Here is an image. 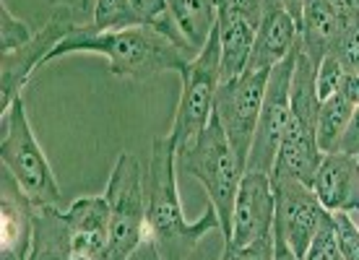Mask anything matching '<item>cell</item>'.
I'll return each instance as SVG.
<instances>
[{
	"mask_svg": "<svg viewBox=\"0 0 359 260\" xmlns=\"http://www.w3.org/2000/svg\"><path fill=\"white\" fill-rule=\"evenodd\" d=\"M351 3H354V8H357V11H359V0H351Z\"/></svg>",
	"mask_w": 359,
	"mask_h": 260,
	"instance_id": "37",
	"label": "cell"
},
{
	"mask_svg": "<svg viewBox=\"0 0 359 260\" xmlns=\"http://www.w3.org/2000/svg\"><path fill=\"white\" fill-rule=\"evenodd\" d=\"M269 73L271 71H245L243 76H237L232 81L219 83V89H216L214 115L219 120V125L224 128L226 138H229L243 167L248 164L252 135H255V125L261 117Z\"/></svg>",
	"mask_w": 359,
	"mask_h": 260,
	"instance_id": "8",
	"label": "cell"
},
{
	"mask_svg": "<svg viewBox=\"0 0 359 260\" xmlns=\"http://www.w3.org/2000/svg\"><path fill=\"white\" fill-rule=\"evenodd\" d=\"M328 55H336L349 73H359V13L349 18L339 45L333 47V53Z\"/></svg>",
	"mask_w": 359,
	"mask_h": 260,
	"instance_id": "24",
	"label": "cell"
},
{
	"mask_svg": "<svg viewBox=\"0 0 359 260\" xmlns=\"http://www.w3.org/2000/svg\"><path fill=\"white\" fill-rule=\"evenodd\" d=\"M333 6H336V8L339 11H357L354 8V3H351V0H331Z\"/></svg>",
	"mask_w": 359,
	"mask_h": 260,
	"instance_id": "35",
	"label": "cell"
},
{
	"mask_svg": "<svg viewBox=\"0 0 359 260\" xmlns=\"http://www.w3.org/2000/svg\"><path fill=\"white\" fill-rule=\"evenodd\" d=\"M130 6L141 24H156L159 18L167 16V0H130Z\"/></svg>",
	"mask_w": 359,
	"mask_h": 260,
	"instance_id": "30",
	"label": "cell"
},
{
	"mask_svg": "<svg viewBox=\"0 0 359 260\" xmlns=\"http://www.w3.org/2000/svg\"><path fill=\"white\" fill-rule=\"evenodd\" d=\"M341 94L357 107L359 104V73H349V76H346V83H344Z\"/></svg>",
	"mask_w": 359,
	"mask_h": 260,
	"instance_id": "34",
	"label": "cell"
},
{
	"mask_svg": "<svg viewBox=\"0 0 359 260\" xmlns=\"http://www.w3.org/2000/svg\"><path fill=\"white\" fill-rule=\"evenodd\" d=\"M219 3H224V6L234 8L237 13H243L252 27H258L263 21V16H266L273 6H278L276 0H219Z\"/></svg>",
	"mask_w": 359,
	"mask_h": 260,
	"instance_id": "29",
	"label": "cell"
},
{
	"mask_svg": "<svg viewBox=\"0 0 359 260\" xmlns=\"http://www.w3.org/2000/svg\"><path fill=\"white\" fill-rule=\"evenodd\" d=\"M302 260H346L339 250V242H336V232H333V216L328 214L325 224L318 229L313 245L307 247L305 258Z\"/></svg>",
	"mask_w": 359,
	"mask_h": 260,
	"instance_id": "25",
	"label": "cell"
},
{
	"mask_svg": "<svg viewBox=\"0 0 359 260\" xmlns=\"http://www.w3.org/2000/svg\"><path fill=\"white\" fill-rule=\"evenodd\" d=\"M339 151H346V153L359 151V104L354 107V112H351L349 128H346V133H344Z\"/></svg>",
	"mask_w": 359,
	"mask_h": 260,
	"instance_id": "31",
	"label": "cell"
},
{
	"mask_svg": "<svg viewBox=\"0 0 359 260\" xmlns=\"http://www.w3.org/2000/svg\"><path fill=\"white\" fill-rule=\"evenodd\" d=\"M73 27H83V24H71L65 18L50 16L45 27L36 29V34L27 45H21L13 53H3V60H0V109L3 112L21 97L32 73L47 63L50 53L71 34Z\"/></svg>",
	"mask_w": 359,
	"mask_h": 260,
	"instance_id": "10",
	"label": "cell"
},
{
	"mask_svg": "<svg viewBox=\"0 0 359 260\" xmlns=\"http://www.w3.org/2000/svg\"><path fill=\"white\" fill-rule=\"evenodd\" d=\"M36 203L24 193L13 175H0V252L27 258L32 247V221Z\"/></svg>",
	"mask_w": 359,
	"mask_h": 260,
	"instance_id": "15",
	"label": "cell"
},
{
	"mask_svg": "<svg viewBox=\"0 0 359 260\" xmlns=\"http://www.w3.org/2000/svg\"><path fill=\"white\" fill-rule=\"evenodd\" d=\"M216 3H219V0H216Z\"/></svg>",
	"mask_w": 359,
	"mask_h": 260,
	"instance_id": "39",
	"label": "cell"
},
{
	"mask_svg": "<svg viewBox=\"0 0 359 260\" xmlns=\"http://www.w3.org/2000/svg\"><path fill=\"white\" fill-rule=\"evenodd\" d=\"M219 24L216 0H167V16L151 27L162 29L172 42L193 60L214 34Z\"/></svg>",
	"mask_w": 359,
	"mask_h": 260,
	"instance_id": "12",
	"label": "cell"
},
{
	"mask_svg": "<svg viewBox=\"0 0 359 260\" xmlns=\"http://www.w3.org/2000/svg\"><path fill=\"white\" fill-rule=\"evenodd\" d=\"M273 260H302L278 234H273Z\"/></svg>",
	"mask_w": 359,
	"mask_h": 260,
	"instance_id": "33",
	"label": "cell"
},
{
	"mask_svg": "<svg viewBox=\"0 0 359 260\" xmlns=\"http://www.w3.org/2000/svg\"><path fill=\"white\" fill-rule=\"evenodd\" d=\"M297 47H299L297 21L281 6H273L255 29V42H252V53L245 71H271L273 65L287 60Z\"/></svg>",
	"mask_w": 359,
	"mask_h": 260,
	"instance_id": "17",
	"label": "cell"
},
{
	"mask_svg": "<svg viewBox=\"0 0 359 260\" xmlns=\"http://www.w3.org/2000/svg\"><path fill=\"white\" fill-rule=\"evenodd\" d=\"M273 193H276L273 234H278L299 258H305L307 247L313 245L318 229L328 219V211L318 200L315 190L310 185L297 182V179L276 177L273 179Z\"/></svg>",
	"mask_w": 359,
	"mask_h": 260,
	"instance_id": "9",
	"label": "cell"
},
{
	"mask_svg": "<svg viewBox=\"0 0 359 260\" xmlns=\"http://www.w3.org/2000/svg\"><path fill=\"white\" fill-rule=\"evenodd\" d=\"M73 260H76V258H73Z\"/></svg>",
	"mask_w": 359,
	"mask_h": 260,
	"instance_id": "40",
	"label": "cell"
},
{
	"mask_svg": "<svg viewBox=\"0 0 359 260\" xmlns=\"http://www.w3.org/2000/svg\"><path fill=\"white\" fill-rule=\"evenodd\" d=\"M208 232L222 234L216 208L206 203L201 219H185L177 193V146L170 133L154 138L146 170V234L162 260H190Z\"/></svg>",
	"mask_w": 359,
	"mask_h": 260,
	"instance_id": "1",
	"label": "cell"
},
{
	"mask_svg": "<svg viewBox=\"0 0 359 260\" xmlns=\"http://www.w3.org/2000/svg\"><path fill=\"white\" fill-rule=\"evenodd\" d=\"M351 112H354V104L344 97L341 91L320 102L318 120H315V133H318V146L323 153L339 151L344 133L349 128Z\"/></svg>",
	"mask_w": 359,
	"mask_h": 260,
	"instance_id": "20",
	"label": "cell"
},
{
	"mask_svg": "<svg viewBox=\"0 0 359 260\" xmlns=\"http://www.w3.org/2000/svg\"><path fill=\"white\" fill-rule=\"evenodd\" d=\"M73 234V258L107 260L109 250V203L104 196L73 200L65 208Z\"/></svg>",
	"mask_w": 359,
	"mask_h": 260,
	"instance_id": "14",
	"label": "cell"
},
{
	"mask_svg": "<svg viewBox=\"0 0 359 260\" xmlns=\"http://www.w3.org/2000/svg\"><path fill=\"white\" fill-rule=\"evenodd\" d=\"M276 221V193H273V179L266 172H245L237 200H234L232 214V232L224 240V245H243L258 242L263 237L273 234Z\"/></svg>",
	"mask_w": 359,
	"mask_h": 260,
	"instance_id": "11",
	"label": "cell"
},
{
	"mask_svg": "<svg viewBox=\"0 0 359 260\" xmlns=\"http://www.w3.org/2000/svg\"><path fill=\"white\" fill-rule=\"evenodd\" d=\"M36 34V29H32L27 21H21L18 16H13V11L6 6L0 8V50L3 53H13L21 45H27L29 39Z\"/></svg>",
	"mask_w": 359,
	"mask_h": 260,
	"instance_id": "22",
	"label": "cell"
},
{
	"mask_svg": "<svg viewBox=\"0 0 359 260\" xmlns=\"http://www.w3.org/2000/svg\"><path fill=\"white\" fill-rule=\"evenodd\" d=\"M357 156H359V151H357Z\"/></svg>",
	"mask_w": 359,
	"mask_h": 260,
	"instance_id": "38",
	"label": "cell"
},
{
	"mask_svg": "<svg viewBox=\"0 0 359 260\" xmlns=\"http://www.w3.org/2000/svg\"><path fill=\"white\" fill-rule=\"evenodd\" d=\"M91 24L97 32H120V29L141 27L130 0H94V18Z\"/></svg>",
	"mask_w": 359,
	"mask_h": 260,
	"instance_id": "21",
	"label": "cell"
},
{
	"mask_svg": "<svg viewBox=\"0 0 359 260\" xmlns=\"http://www.w3.org/2000/svg\"><path fill=\"white\" fill-rule=\"evenodd\" d=\"M297 53H299V47L289 55L287 60H281L278 65L271 68L266 94H263L261 117H258V125H255L245 172H266V175L273 172L278 149H281L289 117H292V76H294Z\"/></svg>",
	"mask_w": 359,
	"mask_h": 260,
	"instance_id": "7",
	"label": "cell"
},
{
	"mask_svg": "<svg viewBox=\"0 0 359 260\" xmlns=\"http://www.w3.org/2000/svg\"><path fill=\"white\" fill-rule=\"evenodd\" d=\"M346 76H349V71L344 68L341 60L336 55H325L323 60H320V65H318V78H315L318 99L323 102V99L339 94L344 89V83H346Z\"/></svg>",
	"mask_w": 359,
	"mask_h": 260,
	"instance_id": "23",
	"label": "cell"
},
{
	"mask_svg": "<svg viewBox=\"0 0 359 260\" xmlns=\"http://www.w3.org/2000/svg\"><path fill=\"white\" fill-rule=\"evenodd\" d=\"M104 198L109 203L107 260H128L146 240V172L128 151L117 156Z\"/></svg>",
	"mask_w": 359,
	"mask_h": 260,
	"instance_id": "5",
	"label": "cell"
},
{
	"mask_svg": "<svg viewBox=\"0 0 359 260\" xmlns=\"http://www.w3.org/2000/svg\"><path fill=\"white\" fill-rule=\"evenodd\" d=\"M180 81H182V91H180V104L172 120L170 135L175 146L182 149L190 141H196L214 117V97L222 81L219 29H214L206 47L182 68Z\"/></svg>",
	"mask_w": 359,
	"mask_h": 260,
	"instance_id": "6",
	"label": "cell"
},
{
	"mask_svg": "<svg viewBox=\"0 0 359 260\" xmlns=\"http://www.w3.org/2000/svg\"><path fill=\"white\" fill-rule=\"evenodd\" d=\"M359 11H339L331 0H305L302 27H299V47L302 53L320 65L325 55L339 45L349 18Z\"/></svg>",
	"mask_w": 359,
	"mask_h": 260,
	"instance_id": "16",
	"label": "cell"
},
{
	"mask_svg": "<svg viewBox=\"0 0 359 260\" xmlns=\"http://www.w3.org/2000/svg\"><path fill=\"white\" fill-rule=\"evenodd\" d=\"M0 162L3 170L13 175L36 206H65L63 190L55 179V172L47 162L42 146L36 141L24 99L18 97L3 112V141H0Z\"/></svg>",
	"mask_w": 359,
	"mask_h": 260,
	"instance_id": "4",
	"label": "cell"
},
{
	"mask_svg": "<svg viewBox=\"0 0 359 260\" xmlns=\"http://www.w3.org/2000/svg\"><path fill=\"white\" fill-rule=\"evenodd\" d=\"M219 260H273V234L263 237L258 242L243 245V247L224 245V252Z\"/></svg>",
	"mask_w": 359,
	"mask_h": 260,
	"instance_id": "28",
	"label": "cell"
},
{
	"mask_svg": "<svg viewBox=\"0 0 359 260\" xmlns=\"http://www.w3.org/2000/svg\"><path fill=\"white\" fill-rule=\"evenodd\" d=\"M313 190L328 214H359V156L346 151L323 153Z\"/></svg>",
	"mask_w": 359,
	"mask_h": 260,
	"instance_id": "13",
	"label": "cell"
},
{
	"mask_svg": "<svg viewBox=\"0 0 359 260\" xmlns=\"http://www.w3.org/2000/svg\"><path fill=\"white\" fill-rule=\"evenodd\" d=\"M128 260H162V255H159V250H156V245H154L151 237L146 234V240L130 252V258Z\"/></svg>",
	"mask_w": 359,
	"mask_h": 260,
	"instance_id": "32",
	"label": "cell"
},
{
	"mask_svg": "<svg viewBox=\"0 0 359 260\" xmlns=\"http://www.w3.org/2000/svg\"><path fill=\"white\" fill-rule=\"evenodd\" d=\"M216 29H219V50H222V81L219 83H224L245 73L258 27H252L243 13H237L234 8L219 3V24H216Z\"/></svg>",
	"mask_w": 359,
	"mask_h": 260,
	"instance_id": "18",
	"label": "cell"
},
{
	"mask_svg": "<svg viewBox=\"0 0 359 260\" xmlns=\"http://www.w3.org/2000/svg\"><path fill=\"white\" fill-rule=\"evenodd\" d=\"M177 170L196 177L203 185L208 203L219 214L222 237L226 240L232 232L234 200H237V190L243 182L245 167L237 159V153H234L232 144L226 138L224 128L219 125L216 115L211 117L206 130L198 135L196 141L177 149Z\"/></svg>",
	"mask_w": 359,
	"mask_h": 260,
	"instance_id": "3",
	"label": "cell"
},
{
	"mask_svg": "<svg viewBox=\"0 0 359 260\" xmlns=\"http://www.w3.org/2000/svg\"><path fill=\"white\" fill-rule=\"evenodd\" d=\"M0 260H27V258H21V255H11V252H0Z\"/></svg>",
	"mask_w": 359,
	"mask_h": 260,
	"instance_id": "36",
	"label": "cell"
},
{
	"mask_svg": "<svg viewBox=\"0 0 359 260\" xmlns=\"http://www.w3.org/2000/svg\"><path fill=\"white\" fill-rule=\"evenodd\" d=\"M47 6L53 11L50 16L71 24H89V18H94V0H47Z\"/></svg>",
	"mask_w": 359,
	"mask_h": 260,
	"instance_id": "27",
	"label": "cell"
},
{
	"mask_svg": "<svg viewBox=\"0 0 359 260\" xmlns=\"http://www.w3.org/2000/svg\"><path fill=\"white\" fill-rule=\"evenodd\" d=\"M339 250L346 260H359V226L351 214H331Z\"/></svg>",
	"mask_w": 359,
	"mask_h": 260,
	"instance_id": "26",
	"label": "cell"
},
{
	"mask_svg": "<svg viewBox=\"0 0 359 260\" xmlns=\"http://www.w3.org/2000/svg\"><path fill=\"white\" fill-rule=\"evenodd\" d=\"M94 53L102 55L109 63V73L117 78H135L144 81L159 73H182L190 63L188 55L182 53L162 29L151 24L120 29V32H97L94 24L73 27L71 34L55 47L47 63L65 57V55Z\"/></svg>",
	"mask_w": 359,
	"mask_h": 260,
	"instance_id": "2",
	"label": "cell"
},
{
	"mask_svg": "<svg viewBox=\"0 0 359 260\" xmlns=\"http://www.w3.org/2000/svg\"><path fill=\"white\" fill-rule=\"evenodd\" d=\"M27 260H73V234L65 208L36 206Z\"/></svg>",
	"mask_w": 359,
	"mask_h": 260,
	"instance_id": "19",
	"label": "cell"
}]
</instances>
